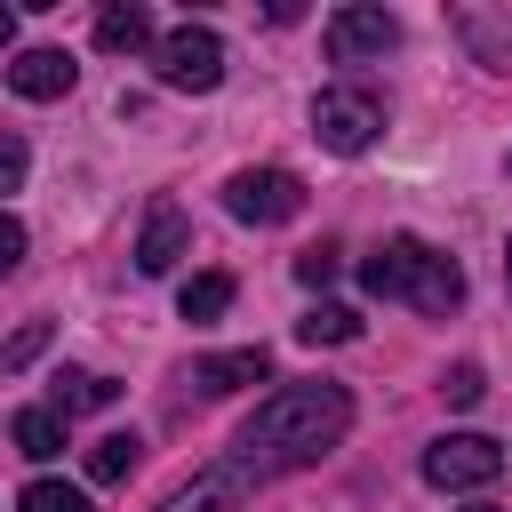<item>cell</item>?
Masks as SVG:
<instances>
[{
    "label": "cell",
    "instance_id": "7c38bea8",
    "mask_svg": "<svg viewBox=\"0 0 512 512\" xmlns=\"http://www.w3.org/2000/svg\"><path fill=\"white\" fill-rule=\"evenodd\" d=\"M112 400H120V384L96 376V368H56V376H48V408H56V416H96V408H112Z\"/></svg>",
    "mask_w": 512,
    "mask_h": 512
},
{
    "label": "cell",
    "instance_id": "8992f818",
    "mask_svg": "<svg viewBox=\"0 0 512 512\" xmlns=\"http://www.w3.org/2000/svg\"><path fill=\"white\" fill-rule=\"evenodd\" d=\"M424 480L432 488H488V480H504V448L488 432H440L424 448Z\"/></svg>",
    "mask_w": 512,
    "mask_h": 512
},
{
    "label": "cell",
    "instance_id": "ba28073f",
    "mask_svg": "<svg viewBox=\"0 0 512 512\" xmlns=\"http://www.w3.org/2000/svg\"><path fill=\"white\" fill-rule=\"evenodd\" d=\"M192 248V224H184V208L160 192L152 208H144V232H136V272L144 280H160V272H176V256Z\"/></svg>",
    "mask_w": 512,
    "mask_h": 512
},
{
    "label": "cell",
    "instance_id": "4316f807",
    "mask_svg": "<svg viewBox=\"0 0 512 512\" xmlns=\"http://www.w3.org/2000/svg\"><path fill=\"white\" fill-rule=\"evenodd\" d=\"M464 512H496V504H464Z\"/></svg>",
    "mask_w": 512,
    "mask_h": 512
},
{
    "label": "cell",
    "instance_id": "8fae6325",
    "mask_svg": "<svg viewBox=\"0 0 512 512\" xmlns=\"http://www.w3.org/2000/svg\"><path fill=\"white\" fill-rule=\"evenodd\" d=\"M72 80H80V64H72L64 48H24V56L8 64V88H16V96H32V104L72 96Z\"/></svg>",
    "mask_w": 512,
    "mask_h": 512
},
{
    "label": "cell",
    "instance_id": "44dd1931",
    "mask_svg": "<svg viewBox=\"0 0 512 512\" xmlns=\"http://www.w3.org/2000/svg\"><path fill=\"white\" fill-rule=\"evenodd\" d=\"M440 392H448V408H472V400H480V392H488V376H480V368H472V360H456V368H448V376H440Z\"/></svg>",
    "mask_w": 512,
    "mask_h": 512
},
{
    "label": "cell",
    "instance_id": "7a4b0ae2",
    "mask_svg": "<svg viewBox=\"0 0 512 512\" xmlns=\"http://www.w3.org/2000/svg\"><path fill=\"white\" fill-rule=\"evenodd\" d=\"M360 280H368V296H392V304H416V312H456L464 304V272L416 232H392L376 256H360Z\"/></svg>",
    "mask_w": 512,
    "mask_h": 512
},
{
    "label": "cell",
    "instance_id": "6da1fadb",
    "mask_svg": "<svg viewBox=\"0 0 512 512\" xmlns=\"http://www.w3.org/2000/svg\"><path fill=\"white\" fill-rule=\"evenodd\" d=\"M352 432V392L344 384H280L272 400H256V416L232 432V464L264 488L272 472H296V464H320L336 440Z\"/></svg>",
    "mask_w": 512,
    "mask_h": 512
},
{
    "label": "cell",
    "instance_id": "ffe728a7",
    "mask_svg": "<svg viewBox=\"0 0 512 512\" xmlns=\"http://www.w3.org/2000/svg\"><path fill=\"white\" fill-rule=\"evenodd\" d=\"M48 336H56L48 320H32V328H16V336L0 344V368H24V360H40V352H48Z\"/></svg>",
    "mask_w": 512,
    "mask_h": 512
},
{
    "label": "cell",
    "instance_id": "2e32d148",
    "mask_svg": "<svg viewBox=\"0 0 512 512\" xmlns=\"http://www.w3.org/2000/svg\"><path fill=\"white\" fill-rule=\"evenodd\" d=\"M8 440H16L32 464H48V456H64V416H56V408H24V416L8 424Z\"/></svg>",
    "mask_w": 512,
    "mask_h": 512
},
{
    "label": "cell",
    "instance_id": "3957f363",
    "mask_svg": "<svg viewBox=\"0 0 512 512\" xmlns=\"http://www.w3.org/2000/svg\"><path fill=\"white\" fill-rule=\"evenodd\" d=\"M152 72H160V88H184V96H208L216 80H224V40L208 32V24H176L160 48H152Z\"/></svg>",
    "mask_w": 512,
    "mask_h": 512
},
{
    "label": "cell",
    "instance_id": "7402d4cb",
    "mask_svg": "<svg viewBox=\"0 0 512 512\" xmlns=\"http://www.w3.org/2000/svg\"><path fill=\"white\" fill-rule=\"evenodd\" d=\"M296 280H304V288H328V280H336V248H304V256H296Z\"/></svg>",
    "mask_w": 512,
    "mask_h": 512
},
{
    "label": "cell",
    "instance_id": "277c9868",
    "mask_svg": "<svg viewBox=\"0 0 512 512\" xmlns=\"http://www.w3.org/2000/svg\"><path fill=\"white\" fill-rule=\"evenodd\" d=\"M376 128H384V104L368 96V88H320L312 96V136L328 144V152H368L376 144Z\"/></svg>",
    "mask_w": 512,
    "mask_h": 512
},
{
    "label": "cell",
    "instance_id": "d6986e66",
    "mask_svg": "<svg viewBox=\"0 0 512 512\" xmlns=\"http://www.w3.org/2000/svg\"><path fill=\"white\" fill-rule=\"evenodd\" d=\"M16 512H96L80 488H64V480H32L24 496H16Z\"/></svg>",
    "mask_w": 512,
    "mask_h": 512
},
{
    "label": "cell",
    "instance_id": "603a6c76",
    "mask_svg": "<svg viewBox=\"0 0 512 512\" xmlns=\"http://www.w3.org/2000/svg\"><path fill=\"white\" fill-rule=\"evenodd\" d=\"M24 168H32L24 136H0V192H16V184H24Z\"/></svg>",
    "mask_w": 512,
    "mask_h": 512
},
{
    "label": "cell",
    "instance_id": "52a82bcc",
    "mask_svg": "<svg viewBox=\"0 0 512 512\" xmlns=\"http://www.w3.org/2000/svg\"><path fill=\"white\" fill-rule=\"evenodd\" d=\"M320 40H328V64H368L400 40V24H392V8H336Z\"/></svg>",
    "mask_w": 512,
    "mask_h": 512
},
{
    "label": "cell",
    "instance_id": "9c48e42d",
    "mask_svg": "<svg viewBox=\"0 0 512 512\" xmlns=\"http://www.w3.org/2000/svg\"><path fill=\"white\" fill-rule=\"evenodd\" d=\"M248 488H256V480H248V472H240V464L224 456V464H208V472H192L184 488H168V496H160L152 512H232V504H240Z\"/></svg>",
    "mask_w": 512,
    "mask_h": 512
},
{
    "label": "cell",
    "instance_id": "e0dca14e",
    "mask_svg": "<svg viewBox=\"0 0 512 512\" xmlns=\"http://www.w3.org/2000/svg\"><path fill=\"white\" fill-rule=\"evenodd\" d=\"M136 456H144L136 432H104V440L88 448V480H96V488H120V480L136 472Z\"/></svg>",
    "mask_w": 512,
    "mask_h": 512
},
{
    "label": "cell",
    "instance_id": "5bb4252c",
    "mask_svg": "<svg viewBox=\"0 0 512 512\" xmlns=\"http://www.w3.org/2000/svg\"><path fill=\"white\" fill-rule=\"evenodd\" d=\"M456 32L472 40V56H480V64L512 72V8H456Z\"/></svg>",
    "mask_w": 512,
    "mask_h": 512
},
{
    "label": "cell",
    "instance_id": "cb8c5ba5",
    "mask_svg": "<svg viewBox=\"0 0 512 512\" xmlns=\"http://www.w3.org/2000/svg\"><path fill=\"white\" fill-rule=\"evenodd\" d=\"M16 264H24V224L0 208V272H16Z\"/></svg>",
    "mask_w": 512,
    "mask_h": 512
},
{
    "label": "cell",
    "instance_id": "484cf974",
    "mask_svg": "<svg viewBox=\"0 0 512 512\" xmlns=\"http://www.w3.org/2000/svg\"><path fill=\"white\" fill-rule=\"evenodd\" d=\"M504 288H512V248H504Z\"/></svg>",
    "mask_w": 512,
    "mask_h": 512
},
{
    "label": "cell",
    "instance_id": "9a60e30c",
    "mask_svg": "<svg viewBox=\"0 0 512 512\" xmlns=\"http://www.w3.org/2000/svg\"><path fill=\"white\" fill-rule=\"evenodd\" d=\"M176 312H184L192 328L224 320V312H232V272H192V280H184V296H176Z\"/></svg>",
    "mask_w": 512,
    "mask_h": 512
},
{
    "label": "cell",
    "instance_id": "30bf717a",
    "mask_svg": "<svg viewBox=\"0 0 512 512\" xmlns=\"http://www.w3.org/2000/svg\"><path fill=\"white\" fill-rule=\"evenodd\" d=\"M264 376H272V352H264V344H240V352H208V360H192L184 384L216 400V392H240V384H264Z\"/></svg>",
    "mask_w": 512,
    "mask_h": 512
},
{
    "label": "cell",
    "instance_id": "5b68a950",
    "mask_svg": "<svg viewBox=\"0 0 512 512\" xmlns=\"http://www.w3.org/2000/svg\"><path fill=\"white\" fill-rule=\"evenodd\" d=\"M224 208L240 224H288V216H304V176H288V168H232L224 176Z\"/></svg>",
    "mask_w": 512,
    "mask_h": 512
},
{
    "label": "cell",
    "instance_id": "4fadbf2b",
    "mask_svg": "<svg viewBox=\"0 0 512 512\" xmlns=\"http://www.w3.org/2000/svg\"><path fill=\"white\" fill-rule=\"evenodd\" d=\"M96 48H104V56H136V48H160V40H152V8H144V0H112V8L96 16Z\"/></svg>",
    "mask_w": 512,
    "mask_h": 512
},
{
    "label": "cell",
    "instance_id": "ac0fdd59",
    "mask_svg": "<svg viewBox=\"0 0 512 512\" xmlns=\"http://www.w3.org/2000/svg\"><path fill=\"white\" fill-rule=\"evenodd\" d=\"M296 336H304V344H352V336H360V312H352V304H312V312L296 320Z\"/></svg>",
    "mask_w": 512,
    "mask_h": 512
},
{
    "label": "cell",
    "instance_id": "d4e9b609",
    "mask_svg": "<svg viewBox=\"0 0 512 512\" xmlns=\"http://www.w3.org/2000/svg\"><path fill=\"white\" fill-rule=\"evenodd\" d=\"M8 40H16V8H0V48H8Z\"/></svg>",
    "mask_w": 512,
    "mask_h": 512
}]
</instances>
